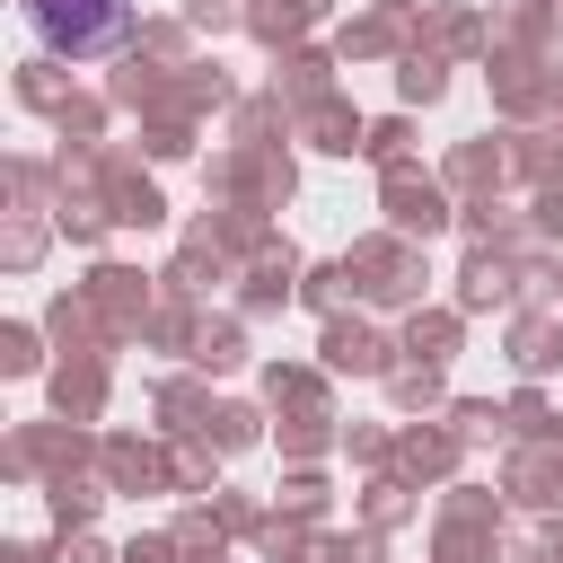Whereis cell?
I'll use <instances>...</instances> for the list:
<instances>
[{
	"mask_svg": "<svg viewBox=\"0 0 563 563\" xmlns=\"http://www.w3.org/2000/svg\"><path fill=\"white\" fill-rule=\"evenodd\" d=\"M35 9V35L70 62H97L132 35V0H26Z\"/></svg>",
	"mask_w": 563,
	"mask_h": 563,
	"instance_id": "6da1fadb",
	"label": "cell"
}]
</instances>
